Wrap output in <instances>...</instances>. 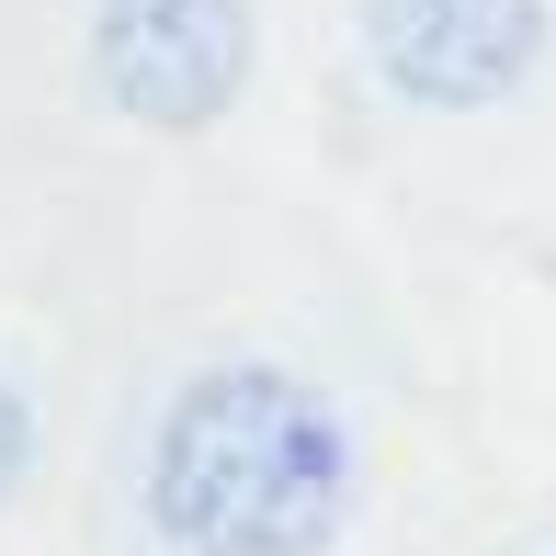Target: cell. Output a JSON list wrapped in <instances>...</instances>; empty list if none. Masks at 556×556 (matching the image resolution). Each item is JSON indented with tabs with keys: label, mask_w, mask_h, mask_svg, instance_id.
Masks as SVG:
<instances>
[{
	"label": "cell",
	"mask_w": 556,
	"mask_h": 556,
	"mask_svg": "<svg viewBox=\"0 0 556 556\" xmlns=\"http://www.w3.org/2000/svg\"><path fill=\"white\" fill-rule=\"evenodd\" d=\"M352 432L285 364H205L148 432V534L170 556H330Z\"/></svg>",
	"instance_id": "6da1fadb"
},
{
	"label": "cell",
	"mask_w": 556,
	"mask_h": 556,
	"mask_svg": "<svg viewBox=\"0 0 556 556\" xmlns=\"http://www.w3.org/2000/svg\"><path fill=\"white\" fill-rule=\"evenodd\" d=\"M91 68H103L114 114L160 125V137H193L250 80V0H103Z\"/></svg>",
	"instance_id": "7a4b0ae2"
},
{
	"label": "cell",
	"mask_w": 556,
	"mask_h": 556,
	"mask_svg": "<svg viewBox=\"0 0 556 556\" xmlns=\"http://www.w3.org/2000/svg\"><path fill=\"white\" fill-rule=\"evenodd\" d=\"M23 477H35V409H23V387L0 375V500H12Z\"/></svg>",
	"instance_id": "277c9868"
},
{
	"label": "cell",
	"mask_w": 556,
	"mask_h": 556,
	"mask_svg": "<svg viewBox=\"0 0 556 556\" xmlns=\"http://www.w3.org/2000/svg\"><path fill=\"white\" fill-rule=\"evenodd\" d=\"M364 46L397 103L477 114L545 58V0H364Z\"/></svg>",
	"instance_id": "3957f363"
}]
</instances>
